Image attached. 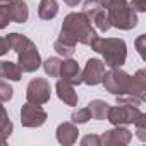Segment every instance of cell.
Here are the masks:
<instances>
[{"instance_id": "7", "label": "cell", "mask_w": 146, "mask_h": 146, "mask_svg": "<svg viewBox=\"0 0 146 146\" xmlns=\"http://www.w3.org/2000/svg\"><path fill=\"white\" fill-rule=\"evenodd\" d=\"M52 90H50V83L43 78H36L33 79L28 88H26V98L29 103H36V105H43L50 100Z\"/></svg>"}, {"instance_id": "12", "label": "cell", "mask_w": 146, "mask_h": 146, "mask_svg": "<svg viewBox=\"0 0 146 146\" xmlns=\"http://www.w3.org/2000/svg\"><path fill=\"white\" fill-rule=\"evenodd\" d=\"M58 76L62 78V81L72 84V86H78L83 83L81 79V67L76 60H72V58H67L60 64V72H58Z\"/></svg>"}, {"instance_id": "23", "label": "cell", "mask_w": 146, "mask_h": 146, "mask_svg": "<svg viewBox=\"0 0 146 146\" xmlns=\"http://www.w3.org/2000/svg\"><path fill=\"white\" fill-rule=\"evenodd\" d=\"M53 48H55V52H57L58 55H64V57H72V55H74V52H76V45L67 43V41H64V40H60V38L55 41Z\"/></svg>"}, {"instance_id": "32", "label": "cell", "mask_w": 146, "mask_h": 146, "mask_svg": "<svg viewBox=\"0 0 146 146\" xmlns=\"http://www.w3.org/2000/svg\"><path fill=\"white\" fill-rule=\"evenodd\" d=\"M9 41L5 40V38H0V57H2V55H5L7 52H9Z\"/></svg>"}, {"instance_id": "10", "label": "cell", "mask_w": 146, "mask_h": 146, "mask_svg": "<svg viewBox=\"0 0 146 146\" xmlns=\"http://www.w3.org/2000/svg\"><path fill=\"white\" fill-rule=\"evenodd\" d=\"M105 62L98 60V58H90L84 65V69L81 70V79L83 83L90 84V86H96L102 83L103 76H105Z\"/></svg>"}, {"instance_id": "13", "label": "cell", "mask_w": 146, "mask_h": 146, "mask_svg": "<svg viewBox=\"0 0 146 146\" xmlns=\"http://www.w3.org/2000/svg\"><path fill=\"white\" fill-rule=\"evenodd\" d=\"M78 136H79V129L74 122H62L57 127V141L64 146L74 144L78 141Z\"/></svg>"}, {"instance_id": "29", "label": "cell", "mask_w": 146, "mask_h": 146, "mask_svg": "<svg viewBox=\"0 0 146 146\" xmlns=\"http://www.w3.org/2000/svg\"><path fill=\"white\" fill-rule=\"evenodd\" d=\"M81 144L83 146H100L102 144V141H100V136H93V134H90V136H86V137H83L81 139Z\"/></svg>"}, {"instance_id": "2", "label": "cell", "mask_w": 146, "mask_h": 146, "mask_svg": "<svg viewBox=\"0 0 146 146\" xmlns=\"http://www.w3.org/2000/svg\"><path fill=\"white\" fill-rule=\"evenodd\" d=\"M90 46L103 57L105 65H108L110 69H117L125 64L127 45L120 38H98L96 36Z\"/></svg>"}, {"instance_id": "19", "label": "cell", "mask_w": 146, "mask_h": 146, "mask_svg": "<svg viewBox=\"0 0 146 146\" xmlns=\"http://www.w3.org/2000/svg\"><path fill=\"white\" fill-rule=\"evenodd\" d=\"M58 14V4L57 0H41L38 5V17L43 21H50Z\"/></svg>"}, {"instance_id": "31", "label": "cell", "mask_w": 146, "mask_h": 146, "mask_svg": "<svg viewBox=\"0 0 146 146\" xmlns=\"http://www.w3.org/2000/svg\"><path fill=\"white\" fill-rule=\"evenodd\" d=\"M131 7L134 11H139V12H144L146 11V0H132Z\"/></svg>"}, {"instance_id": "20", "label": "cell", "mask_w": 146, "mask_h": 146, "mask_svg": "<svg viewBox=\"0 0 146 146\" xmlns=\"http://www.w3.org/2000/svg\"><path fill=\"white\" fill-rule=\"evenodd\" d=\"M7 41H9V46L14 50V52H21V50H24V48H28L33 41L28 38V36H24V35H21V33H11V35H7V38H5Z\"/></svg>"}, {"instance_id": "18", "label": "cell", "mask_w": 146, "mask_h": 146, "mask_svg": "<svg viewBox=\"0 0 146 146\" xmlns=\"http://www.w3.org/2000/svg\"><path fill=\"white\" fill-rule=\"evenodd\" d=\"M0 78H5V79H11V81H19L23 78V70L19 69L17 64L14 62H0Z\"/></svg>"}, {"instance_id": "30", "label": "cell", "mask_w": 146, "mask_h": 146, "mask_svg": "<svg viewBox=\"0 0 146 146\" xmlns=\"http://www.w3.org/2000/svg\"><path fill=\"white\" fill-rule=\"evenodd\" d=\"M144 41H146V36H144V35H141V36L136 40V48H137V52H139V55H141L143 58H146V53H144Z\"/></svg>"}, {"instance_id": "16", "label": "cell", "mask_w": 146, "mask_h": 146, "mask_svg": "<svg viewBox=\"0 0 146 146\" xmlns=\"http://www.w3.org/2000/svg\"><path fill=\"white\" fill-rule=\"evenodd\" d=\"M14 131V125H12V120L9 119V113L7 110L4 108L2 102H0V146H4L7 143V139L11 137Z\"/></svg>"}, {"instance_id": "17", "label": "cell", "mask_w": 146, "mask_h": 146, "mask_svg": "<svg viewBox=\"0 0 146 146\" xmlns=\"http://www.w3.org/2000/svg\"><path fill=\"white\" fill-rule=\"evenodd\" d=\"M131 95L144 100L146 98V70L139 69L136 74L132 76V83H131Z\"/></svg>"}, {"instance_id": "3", "label": "cell", "mask_w": 146, "mask_h": 146, "mask_svg": "<svg viewBox=\"0 0 146 146\" xmlns=\"http://www.w3.org/2000/svg\"><path fill=\"white\" fill-rule=\"evenodd\" d=\"M102 4L107 11L110 26L117 29H134L137 26V16L136 11L131 7L127 0H102Z\"/></svg>"}, {"instance_id": "6", "label": "cell", "mask_w": 146, "mask_h": 146, "mask_svg": "<svg viewBox=\"0 0 146 146\" xmlns=\"http://www.w3.org/2000/svg\"><path fill=\"white\" fill-rule=\"evenodd\" d=\"M143 112L139 110V107H131V105H119L117 107H110L107 119L110 120V124L113 125H127V124H134L136 119L141 115Z\"/></svg>"}, {"instance_id": "26", "label": "cell", "mask_w": 146, "mask_h": 146, "mask_svg": "<svg viewBox=\"0 0 146 146\" xmlns=\"http://www.w3.org/2000/svg\"><path fill=\"white\" fill-rule=\"evenodd\" d=\"M134 125H136V134H137V137H139L141 141H146V115L141 113V115L136 119Z\"/></svg>"}, {"instance_id": "1", "label": "cell", "mask_w": 146, "mask_h": 146, "mask_svg": "<svg viewBox=\"0 0 146 146\" xmlns=\"http://www.w3.org/2000/svg\"><path fill=\"white\" fill-rule=\"evenodd\" d=\"M96 31L93 29L91 23L83 12H70L64 17L62 29H60V40L76 45L78 41L83 45H91V41L96 38Z\"/></svg>"}, {"instance_id": "4", "label": "cell", "mask_w": 146, "mask_h": 146, "mask_svg": "<svg viewBox=\"0 0 146 146\" xmlns=\"http://www.w3.org/2000/svg\"><path fill=\"white\" fill-rule=\"evenodd\" d=\"M105 90L115 96L119 95H131V83H132V76H129L127 72H124L120 67L117 69H110L108 72H105V76L102 79Z\"/></svg>"}, {"instance_id": "8", "label": "cell", "mask_w": 146, "mask_h": 146, "mask_svg": "<svg viewBox=\"0 0 146 146\" xmlns=\"http://www.w3.org/2000/svg\"><path fill=\"white\" fill-rule=\"evenodd\" d=\"M46 112L41 108V105L36 103H26L21 108V124L23 127H40L46 122Z\"/></svg>"}, {"instance_id": "34", "label": "cell", "mask_w": 146, "mask_h": 146, "mask_svg": "<svg viewBox=\"0 0 146 146\" xmlns=\"http://www.w3.org/2000/svg\"><path fill=\"white\" fill-rule=\"evenodd\" d=\"M4 2H9V0H0V4H4Z\"/></svg>"}, {"instance_id": "14", "label": "cell", "mask_w": 146, "mask_h": 146, "mask_svg": "<svg viewBox=\"0 0 146 146\" xmlns=\"http://www.w3.org/2000/svg\"><path fill=\"white\" fill-rule=\"evenodd\" d=\"M7 4V9H9V16H11V21L12 23H17V24H23L28 21L29 17V11H28V4L24 0H9Z\"/></svg>"}, {"instance_id": "22", "label": "cell", "mask_w": 146, "mask_h": 146, "mask_svg": "<svg viewBox=\"0 0 146 146\" xmlns=\"http://www.w3.org/2000/svg\"><path fill=\"white\" fill-rule=\"evenodd\" d=\"M60 64H62V60L57 58V57H50V58H46V60L43 62V69H45V72H46V76H50V78H58Z\"/></svg>"}, {"instance_id": "24", "label": "cell", "mask_w": 146, "mask_h": 146, "mask_svg": "<svg viewBox=\"0 0 146 146\" xmlns=\"http://www.w3.org/2000/svg\"><path fill=\"white\" fill-rule=\"evenodd\" d=\"M70 119H72V122H74V124H86V122L91 119V112H90L88 107H86V108H79V110H74V112H72Z\"/></svg>"}, {"instance_id": "15", "label": "cell", "mask_w": 146, "mask_h": 146, "mask_svg": "<svg viewBox=\"0 0 146 146\" xmlns=\"http://www.w3.org/2000/svg\"><path fill=\"white\" fill-rule=\"evenodd\" d=\"M55 90H57V96L65 103V105H69V107H76L78 105V93L74 91V86L72 84H69V83H65V81H58L57 84H55Z\"/></svg>"}, {"instance_id": "9", "label": "cell", "mask_w": 146, "mask_h": 146, "mask_svg": "<svg viewBox=\"0 0 146 146\" xmlns=\"http://www.w3.org/2000/svg\"><path fill=\"white\" fill-rule=\"evenodd\" d=\"M17 65L23 72H35L41 65V57L35 43H31L28 48L21 50L17 53Z\"/></svg>"}, {"instance_id": "33", "label": "cell", "mask_w": 146, "mask_h": 146, "mask_svg": "<svg viewBox=\"0 0 146 146\" xmlns=\"http://www.w3.org/2000/svg\"><path fill=\"white\" fill-rule=\"evenodd\" d=\"M79 2H81V0H64V4H67L69 7H78Z\"/></svg>"}, {"instance_id": "21", "label": "cell", "mask_w": 146, "mask_h": 146, "mask_svg": "<svg viewBox=\"0 0 146 146\" xmlns=\"http://www.w3.org/2000/svg\"><path fill=\"white\" fill-rule=\"evenodd\" d=\"M88 108H90L93 119H96V120H105L110 105H108L107 102H103V100H93V102H90V107H88Z\"/></svg>"}, {"instance_id": "27", "label": "cell", "mask_w": 146, "mask_h": 146, "mask_svg": "<svg viewBox=\"0 0 146 146\" xmlns=\"http://www.w3.org/2000/svg\"><path fill=\"white\" fill-rule=\"evenodd\" d=\"M14 95V90L11 88V84H7L5 81H0V102H9Z\"/></svg>"}, {"instance_id": "28", "label": "cell", "mask_w": 146, "mask_h": 146, "mask_svg": "<svg viewBox=\"0 0 146 146\" xmlns=\"http://www.w3.org/2000/svg\"><path fill=\"white\" fill-rule=\"evenodd\" d=\"M9 23H12V21H11V16H9L7 4L4 2V4H0V29L7 28V26H9Z\"/></svg>"}, {"instance_id": "5", "label": "cell", "mask_w": 146, "mask_h": 146, "mask_svg": "<svg viewBox=\"0 0 146 146\" xmlns=\"http://www.w3.org/2000/svg\"><path fill=\"white\" fill-rule=\"evenodd\" d=\"M83 14L100 31H108L112 28L110 21H108V16H107V11H105V7L102 4V0H86V2L83 4Z\"/></svg>"}, {"instance_id": "11", "label": "cell", "mask_w": 146, "mask_h": 146, "mask_svg": "<svg viewBox=\"0 0 146 146\" xmlns=\"http://www.w3.org/2000/svg\"><path fill=\"white\" fill-rule=\"evenodd\" d=\"M131 139H132V132L129 129H125V127H120V125H115V129L105 131L100 136V141L105 146H113V144L125 146V144L131 143Z\"/></svg>"}, {"instance_id": "25", "label": "cell", "mask_w": 146, "mask_h": 146, "mask_svg": "<svg viewBox=\"0 0 146 146\" xmlns=\"http://www.w3.org/2000/svg\"><path fill=\"white\" fill-rule=\"evenodd\" d=\"M143 102H144V100H141V98H137V96H134V95H119V96H117V103H119V105L139 107V105H143Z\"/></svg>"}]
</instances>
